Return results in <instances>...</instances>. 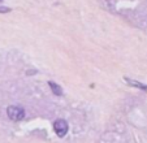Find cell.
I'll return each instance as SVG.
<instances>
[{"label": "cell", "mask_w": 147, "mask_h": 143, "mask_svg": "<svg viewBox=\"0 0 147 143\" xmlns=\"http://www.w3.org/2000/svg\"><path fill=\"white\" fill-rule=\"evenodd\" d=\"M125 82L128 83V85H130V86H134V87H137V88H141V90H143V91H147V85H143V83H141V82L129 80V78H125Z\"/></svg>", "instance_id": "3957f363"}, {"label": "cell", "mask_w": 147, "mask_h": 143, "mask_svg": "<svg viewBox=\"0 0 147 143\" xmlns=\"http://www.w3.org/2000/svg\"><path fill=\"white\" fill-rule=\"evenodd\" d=\"M0 12H1V13H5V12H9V8H1V7H0Z\"/></svg>", "instance_id": "5b68a950"}, {"label": "cell", "mask_w": 147, "mask_h": 143, "mask_svg": "<svg viewBox=\"0 0 147 143\" xmlns=\"http://www.w3.org/2000/svg\"><path fill=\"white\" fill-rule=\"evenodd\" d=\"M0 1H1V0H0Z\"/></svg>", "instance_id": "8992f818"}, {"label": "cell", "mask_w": 147, "mask_h": 143, "mask_svg": "<svg viewBox=\"0 0 147 143\" xmlns=\"http://www.w3.org/2000/svg\"><path fill=\"white\" fill-rule=\"evenodd\" d=\"M53 129H55L56 134H57L59 137L63 138L67 135L69 126H68V122L65 121V120H57V121H55V124H53Z\"/></svg>", "instance_id": "7a4b0ae2"}, {"label": "cell", "mask_w": 147, "mask_h": 143, "mask_svg": "<svg viewBox=\"0 0 147 143\" xmlns=\"http://www.w3.org/2000/svg\"><path fill=\"white\" fill-rule=\"evenodd\" d=\"M48 85H50V87H51V90H52V92L55 94V95H63V90H61V87L59 85H56L55 82H48Z\"/></svg>", "instance_id": "277c9868"}, {"label": "cell", "mask_w": 147, "mask_h": 143, "mask_svg": "<svg viewBox=\"0 0 147 143\" xmlns=\"http://www.w3.org/2000/svg\"><path fill=\"white\" fill-rule=\"evenodd\" d=\"M7 115L12 121H21L25 117V111L21 107H16V105H11L7 109Z\"/></svg>", "instance_id": "6da1fadb"}]
</instances>
